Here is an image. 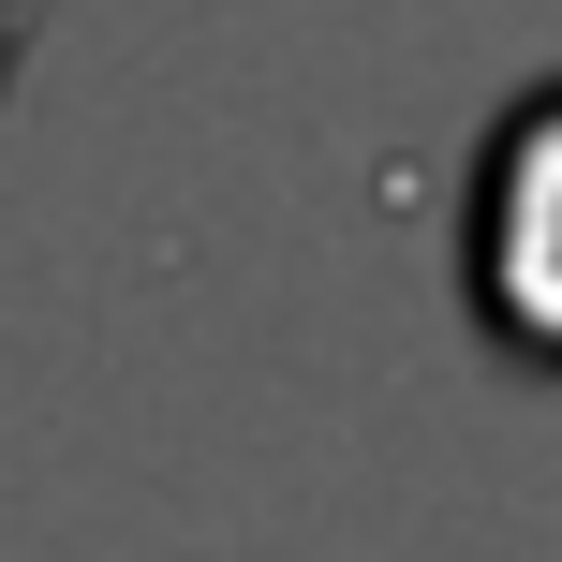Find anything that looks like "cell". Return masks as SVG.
<instances>
[{
  "mask_svg": "<svg viewBox=\"0 0 562 562\" xmlns=\"http://www.w3.org/2000/svg\"><path fill=\"white\" fill-rule=\"evenodd\" d=\"M474 223H488V237H474L488 311H504L533 356H562V89L488 148V207H474Z\"/></svg>",
  "mask_w": 562,
  "mask_h": 562,
  "instance_id": "cell-1",
  "label": "cell"
}]
</instances>
